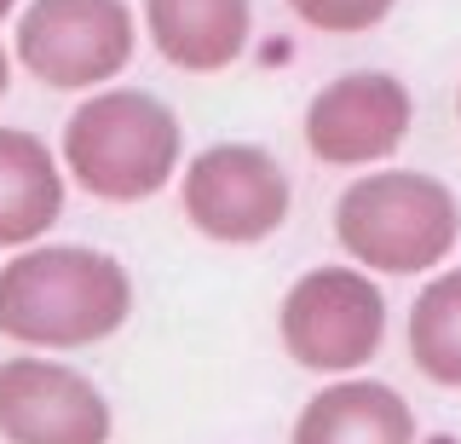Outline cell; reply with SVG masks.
Returning <instances> with one entry per match:
<instances>
[{
	"mask_svg": "<svg viewBox=\"0 0 461 444\" xmlns=\"http://www.w3.org/2000/svg\"><path fill=\"white\" fill-rule=\"evenodd\" d=\"M133 312V277L104 249L35 242L0 266V335L18 347H98Z\"/></svg>",
	"mask_w": 461,
	"mask_h": 444,
	"instance_id": "6da1fadb",
	"label": "cell"
},
{
	"mask_svg": "<svg viewBox=\"0 0 461 444\" xmlns=\"http://www.w3.org/2000/svg\"><path fill=\"white\" fill-rule=\"evenodd\" d=\"M185 133L179 116L144 87H104L64 122L69 179L98 203H144L179 174Z\"/></svg>",
	"mask_w": 461,
	"mask_h": 444,
	"instance_id": "7a4b0ae2",
	"label": "cell"
},
{
	"mask_svg": "<svg viewBox=\"0 0 461 444\" xmlns=\"http://www.w3.org/2000/svg\"><path fill=\"white\" fill-rule=\"evenodd\" d=\"M335 237L364 271L415 277L450 260L461 237V208L450 185L421 168H375L340 191Z\"/></svg>",
	"mask_w": 461,
	"mask_h": 444,
	"instance_id": "3957f363",
	"label": "cell"
},
{
	"mask_svg": "<svg viewBox=\"0 0 461 444\" xmlns=\"http://www.w3.org/2000/svg\"><path fill=\"white\" fill-rule=\"evenodd\" d=\"M283 352L317 376H357L386 340V294L364 266H312L277 312Z\"/></svg>",
	"mask_w": 461,
	"mask_h": 444,
	"instance_id": "277c9868",
	"label": "cell"
},
{
	"mask_svg": "<svg viewBox=\"0 0 461 444\" xmlns=\"http://www.w3.org/2000/svg\"><path fill=\"white\" fill-rule=\"evenodd\" d=\"M133 59L127 0H29L18 18V64L41 87L93 93Z\"/></svg>",
	"mask_w": 461,
	"mask_h": 444,
	"instance_id": "5b68a950",
	"label": "cell"
},
{
	"mask_svg": "<svg viewBox=\"0 0 461 444\" xmlns=\"http://www.w3.org/2000/svg\"><path fill=\"white\" fill-rule=\"evenodd\" d=\"M185 220L208 242L249 249L288 220V174L266 145H208L185 162Z\"/></svg>",
	"mask_w": 461,
	"mask_h": 444,
	"instance_id": "8992f818",
	"label": "cell"
},
{
	"mask_svg": "<svg viewBox=\"0 0 461 444\" xmlns=\"http://www.w3.org/2000/svg\"><path fill=\"white\" fill-rule=\"evenodd\" d=\"M415 122V98L386 69H346L323 81L306 104V150L329 168L386 162Z\"/></svg>",
	"mask_w": 461,
	"mask_h": 444,
	"instance_id": "52a82bcc",
	"label": "cell"
},
{
	"mask_svg": "<svg viewBox=\"0 0 461 444\" xmlns=\"http://www.w3.org/2000/svg\"><path fill=\"white\" fill-rule=\"evenodd\" d=\"M110 398L81 369L23 352L0 364V439L6 444H110Z\"/></svg>",
	"mask_w": 461,
	"mask_h": 444,
	"instance_id": "ba28073f",
	"label": "cell"
},
{
	"mask_svg": "<svg viewBox=\"0 0 461 444\" xmlns=\"http://www.w3.org/2000/svg\"><path fill=\"white\" fill-rule=\"evenodd\" d=\"M144 30L173 69L213 76L249 52L254 6L249 0H144Z\"/></svg>",
	"mask_w": 461,
	"mask_h": 444,
	"instance_id": "9c48e42d",
	"label": "cell"
},
{
	"mask_svg": "<svg viewBox=\"0 0 461 444\" xmlns=\"http://www.w3.org/2000/svg\"><path fill=\"white\" fill-rule=\"evenodd\" d=\"M288 444H415V410L398 386L346 376L306 398Z\"/></svg>",
	"mask_w": 461,
	"mask_h": 444,
	"instance_id": "30bf717a",
	"label": "cell"
},
{
	"mask_svg": "<svg viewBox=\"0 0 461 444\" xmlns=\"http://www.w3.org/2000/svg\"><path fill=\"white\" fill-rule=\"evenodd\" d=\"M64 213V168L47 139L0 127V249H35Z\"/></svg>",
	"mask_w": 461,
	"mask_h": 444,
	"instance_id": "8fae6325",
	"label": "cell"
},
{
	"mask_svg": "<svg viewBox=\"0 0 461 444\" xmlns=\"http://www.w3.org/2000/svg\"><path fill=\"white\" fill-rule=\"evenodd\" d=\"M410 364L432 386L461 393V266L438 271L410 306Z\"/></svg>",
	"mask_w": 461,
	"mask_h": 444,
	"instance_id": "7c38bea8",
	"label": "cell"
},
{
	"mask_svg": "<svg viewBox=\"0 0 461 444\" xmlns=\"http://www.w3.org/2000/svg\"><path fill=\"white\" fill-rule=\"evenodd\" d=\"M288 6H294L300 23H312L323 35H357V30H375L398 0H288Z\"/></svg>",
	"mask_w": 461,
	"mask_h": 444,
	"instance_id": "4fadbf2b",
	"label": "cell"
},
{
	"mask_svg": "<svg viewBox=\"0 0 461 444\" xmlns=\"http://www.w3.org/2000/svg\"><path fill=\"white\" fill-rule=\"evenodd\" d=\"M6 87H12V59H6V47H0V98H6Z\"/></svg>",
	"mask_w": 461,
	"mask_h": 444,
	"instance_id": "5bb4252c",
	"label": "cell"
},
{
	"mask_svg": "<svg viewBox=\"0 0 461 444\" xmlns=\"http://www.w3.org/2000/svg\"><path fill=\"white\" fill-rule=\"evenodd\" d=\"M12 6H18V0H0V23H6V18H12Z\"/></svg>",
	"mask_w": 461,
	"mask_h": 444,
	"instance_id": "9a60e30c",
	"label": "cell"
},
{
	"mask_svg": "<svg viewBox=\"0 0 461 444\" xmlns=\"http://www.w3.org/2000/svg\"><path fill=\"white\" fill-rule=\"evenodd\" d=\"M456 110H461V93H456Z\"/></svg>",
	"mask_w": 461,
	"mask_h": 444,
	"instance_id": "2e32d148",
	"label": "cell"
}]
</instances>
